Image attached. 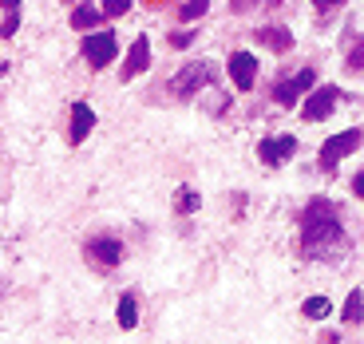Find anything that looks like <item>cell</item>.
<instances>
[{"label": "cell", "instance_id": "6da1fadb", "mask_svg": "<svg viewBox=\"0 0 364 344\" xmlns=\"http://www.w3.org/2000/svg\"><path fill=\"white\" fill-rule=\"evenodd\" d=\"M341 237H345V226L328 198H313L301 210V249L309 257H325L333 245H341Z\"/></svg>", "mask_w": 364, "mask_h": 344}, {"label": "cell", "instance_id": "7a4b0ae2", "mask_svg": "<svg viewBox=\"0 0 364 344\" xmlns=\"http://www.w3.org/2000/svg\"><path fill=\"white\" fill-rule=\"evenodd\" d=\"M210 83H214V68H210L206 60H191V64L182 68V72L171 75L166 91H171L174 100H194V95L210 91Z\"/></svg>", "mask_w": 364, "mask_h": 344}, {"label": "cell", "instance_id": "3957f363", "mask_svg": "<svg viewBox=\"0 0 364 344\" xmlns=\"http://www.w3.org/2000/svg\"><path fill=\"white\" fill-rule=\"evenodd\" d=\"M80 55L87 60L91 72H103V68H111V64H115V55H119L115 32H111V28H103V32H91V36H83Z\"/></svg>", "mask_w": 364, "mask_h": 344}, {"label": "cell", "instance_id": "277c9868", "mask_svg": "<svg viewBox=\"0 0 364 344\" xmlns=\"http://www.w3.org/2000/svg\"><path fill=\"white\" fill-rule=\"evenodd\" d=\"M360 139H364V135H360V127H348V131H341V135L325 139V143H321V154H317L321 171H337V166H341V158L356 154Z\"/></svg>", "mask_w": 364, "mask_h": 344}, {"label": "cell", "instance_id": "5b68a950", "mask_svg": "<svg viewBox=\"0 0 364 344\" xmlns=\"http://www.w3.org/2000/svg\"><path fill=\"white\" fill-rule=\"evenodd\" d=\"M337 100H341V87H337V83L313 87L309 100L301 103V119H305V123H321V119H328L333 111H337Z\"/></svg>", "mask_w": 364, "mask_h": 344}, {"label": "cell", "instance_id": "8992f818", "mask_svg": "<svg viewBox=\"0 0 364 344\" xmlns=\"http://www.w3.org/2000/svg\"><path fill=\"white\" fill-rule=\"evenodd\" d=\"M313 87H317V72H313V68H301L293 80H282L273 87V103H277V107H293V103H301V95H309Z\"/></svg>", "mask_w": 364, "mask_h": 344}, {"label": "cell", "instance_id": "52a82bcc", "mask_svg": "<svg viewBox=\"0 0 364 344\" xmlns=\"http://www.w3.org/2000/svg\"><path fill=\"white\" fill-rule=\"evenodd\" d=\"M83 257H87L95 269H115L119 262H123V242L111 234H100V237H91L87 245H83Z\"/></svg>", "mask_w": 364, "mask_h": 344}, {"label": "cell", "instance_id": "ba28073f", "mask_svg": "<svg viewBox=\"0 0 364 344\" xmlns=\"http://www.w3.org/2000/svg\"><path fill=\"white\" fill-rule=\"evenodd\" d=\"M257 154H262L265 166H282V163H289L293 154H297V139H293V135L262 139V143H257Z\"/></svg>", "mask_w": 364, "mask_h": 344}, {"label": "cell", "instance_id": "9c48e42d", "mask_svg": "<svg viewBox=\"0 0 364 344\" xmlns=\"http://www.w3.org/2000/svg\"><path fill=\"white\" fill-rule=\"evenodd\" d=\"M146 68H151V40H146V36H135V44H131V52H127V64L119 68V80L131 83L135 75H143Z\"/></svg>", "mask_w": 364, "mask_h": 344}, {"label": "cell", "instance_id": "30bf717a", "mask_svg": "<svg viewBox=\"0 0 364 344\" xmlns=\"http://www.w3.org/2000/svg\"><path fill=\"white\" fill-rule=\"evenodd\" d=\"M226 68H230V80H234L237 91H250V87H254V80H257V60H254L250 52H234Z\"/></svg>", "mask_w": 364, "mask_h": 344}, {"label": "cell", "instance_id": "8fae6325", "mask_svg": "<svg viewBox=\"0 0 364 344\" xmlns=\"http://www.w3.org/2000/svg\"><path fill=\"white\" fill-rule=\"evenodd\" d=\"M91 127H95V111L87 107V103H72V123H68V143L80 146L83 139L91 135Z\"/></svg>", "mask_w": 364, "mask_h": 344}, {"label": "cell", "instance_id": "7c38bea8", "mask_svg": "<svg viewBox=\"0 0 364 344\" xmlns=\"http://www.w3.org/2000/svg\"><path fill=\"white\" fill-rule=\"evenodd\" d=\"M254 40L269 52H289L293 48V28H282V24H269V28H257Z\"/></svg>", "mask_w": 364, "mask_h": 344}, {"label": "cell", "instance_id": "4fadbf2b", "mask_svg": "<svg viewBox=\"0 0 364 344\" xmlns=\"http://www.w3.org/2000/svg\"><path fill=\"white\" fill-rule=\"evenodd\" d=\"M4 9V20H0V40H9L20 32V0H0Z\"/></svg>", "mask_w": 364, "mask_h": 344}, {"label": "cell", "instance_id": "5bb4252c", "mask_svg": "<svg viewBox=\"0 0 364 344\" xmlns=\"http://www.w3.org/2000/svg\"><path fill=\"white\" fill-rule=\"evenodd\" d=\"M135 325H139V301H135V293H123L119 297V328L131 333Z\"/></svg>", "mask_w": 364, "mask_h": 344}, {"label": "cell", "instance_id": "9a60e30c", "mask_svg": "<svg viewBox=\"0 0 364 344\" xmlns=\"http://www.w3.org/2000/svg\"><path fill=\"white\" fill-rule=\"evenodd\" d=\"M103 24V12H100V4H75V12H72V28H100Z\"/></svg>", "mask_w": 364, "mask_h": 344}, {"label": "cell", "instance_id": "2e32d148", "mask_svg": "<svg viewBox=\"0 0 364 344\" xmlns=\"http://www.w3.org/2000/svg\"><path fill=\"white\" fill-rule=\"evenodd\" d=\"M341 317H345V325H360V321H364V289H353V293H348L345 313H341Z\"/></svg>", "mask_w": 364, "mask_h": 344}, {"label": "cell", "instance_id": "e0dca14e", "mask_svg": "<svg viewBox=\"0 0 364 344\" xmlns=\"http://www.w3.org/2000/svg\"><path fill=\"white\" fill-rule=\"evenodd\" d=\"M301 313H305L309 321H325L328 313H333V301L328 297H309L305 305H301Z\"/></svg>", "mask_w": 364, "mask_h": 344}, {"label": "cell", "instance_id": "ac0fdd59", "mask_svg": "<svg viewBox=\"0 0 364 344\" xmlns=\"http://www.w3.org/2000/svg\"><path fill=\"white\" fill-rule=\"evenodd\" d=\"M210 9V0H182V9H178V20L182 24H194V20H202Z\"/></svg>", "mask_w": 364, "mask_h": 344}, {"label": "cell", "instance_id": "d6986e66", "mask_svg": "<svg viewBox=\"0 0 364 344\" xmlns=\"http://www.w3.org/2000/svg\"><path fill=\"white\" fill-rule=\"evenodd\" d=\"M174 206H178V214H194V210L202 206V198H198V190H191V186H182V190H178V198H174Z\"/></svg>", "mask_w": 364, "mask_h": 344}, {"label": "cell", "instance_id": "ffe728a7", "mask_svg": "<svg viewBox=\"0 0 364 344\" xmlns=\"http://www.w3.org/2000/svg\"><path fill=\"white\" fill-rule=\"evenodd\" d=\"M348 72H364V36L353 40V48H348V60H345Z\"/></svg>", "mask_w": 364, "mask_h": 344}, {"label": "cell", "instance_id": "44dd1931", "mask_svg": "<svg viewBox=\"0 0 364 344\" xmlns=\"http://www.w3.org/2000/svg\"><path fill=\"white\" fill-rule=\"evenodd\" d=\"M127 9H131V0H100V12L103 16H127Z\"/></svg>", "mask_w": 364, "mask_h": 344}, {"label": "cell", "instance_id": "7402d4cb", "mask_svg": "<svg viewBox=\"0 0 364 344\" xmlns=\"http://www.w3.org/2000/svg\"><path fill=\"white\" fill-rule=\"evenodd\" d=\"M194 36H198V28H186V32H174V36H171V44H174V48H186Z\"/></svg>", "mask_w": 364, "mask_h": 344}, {"label": "cell", "instance_id": "603a6c76", "mask_svg": "<svg viewBox=\"0 0 364 344\" xmlns=\"http://www.w3.org/2000/svg\"><path fill=\"white\" fill-rule=\"evenodd\" d=\"M257 4H262V0H230V12H237V16H242V12L257 9Z\"/></svg>", "mask_w": 364, "mask_h": 344}, {"label": "cell", "instance_id": "cb8c5ba5", "mask_svg": "<svg viewBox=\"0 0 364 344\" xmlns=\"http://www.w3.org/2000/svg\"><path fill=\"white\" fill-rule=\"evenodd\" d=\"M341 4H345V0H313V9L317 12H333V9H341Z\"/></svg>", "mask_w": 364, "mask_h": 344}, {"label": "cell", "instance_id": "d4e9b609", "mask_svg": "<svg viewBox=\"0 0 364 344\" xmlns=\"http://www.w3.org/2000/svg\"><path fill=\"white\" fill-rule=\"evenodd\" d=\"M353 190H356V198H364V171L353 178Z\"/></svg>", "mask_w": 364, "mask_h": 344}, {"label": "cell", "instance_id": "484cf974", "mask_svg": "<svg viewBox=\"0 0 364 344\" xmlns=\"http://www.w3.org/2000/svg\"><path fill=\"white\" fill-rule=\"evenodd\" d=\"M317 344H341V336H337V333H325V336H321Z\"/></svg>", "mask_w": 364, "mask_h": 344}, {"label": "cell", "instance_id": "4316f807", "mask_svg": "<svg viewBox=\"0 0 364 344\" xmlns=\"http://www.w3.org/2000/svg\"><path fill=\"white\" fill-rule=\"evenodd\" d=\"M143 4H151V9H159V4H163V0H143Z\"/></svg>", "mask_w": 364, "mask_h": 344}, {"label": "cell", "instance_id": "83f0119b", "mask_svg": "<svg viewBox=\"0 0 364 344\" xmlns=\"http://www.w3.org/2000/svg\"><path fill=\"white\" fill-rule=\"evenodd\" d=\"M4 72H9V64H4V60H0V75H4Z\"/></svg>", "mask_w": 364, "mask_h": 344}, {"label": "cell", "instance_id": "f1b7e54d", "mask_svg": "<svg viewBox=\"0 0 364 344\" xmlns=\"http://www.w3.org/2000/svg\"><path fill=\"white\" fill-rule=\"evenodd\" d=\"M68 4H72V0H68Z\"/></svg>", "mask_w": 364, "mask_h": 344}]
</instances>
